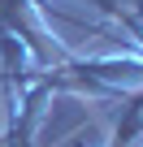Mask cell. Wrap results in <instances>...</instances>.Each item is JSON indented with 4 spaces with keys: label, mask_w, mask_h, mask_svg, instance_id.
Here are the masks:
<instances>
[{
    "label": "cell",
    "mask_w": 143,
    "mask_h": 147,
    "mask_svg": "<svg viewBox=\"0 0 143 147\" xmlns=\"http://www.w3.org/2000/svg\"><path fill=\"white\" fill-rule=\"evenodd\" d=\"M87 5H96V9H100V13H108V9H113V5H117V0H87Z\"/></svg>",
    "instance_id": "1"
}]
</instances>
